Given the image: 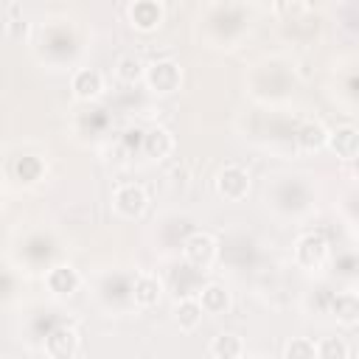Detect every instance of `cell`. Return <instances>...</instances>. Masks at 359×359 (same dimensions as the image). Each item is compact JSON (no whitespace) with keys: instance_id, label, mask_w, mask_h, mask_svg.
Returning a JSON list of instances; mask_svg holds the SVG:
<instances>
[{"instance_id":"16","label":"cell","mask_w":359,"mask_h":359,"mask_svg":"<svg viewBox=\"0 0 359 359\" xmlns=\"http://www.w3.org/2000/svg\"><path fill=\"white\" fill-rule=\"evenodd\" d=\"M331 311L337 317V323L342 325H356L359 323V297L353 292H339L331 303Z\"/></svg>"},{"instance_id":"13","label":"cell","mask_w":359,"mask_h":359,"mask_svg":"<svg viewBox=\"0 0 359 359\" xmlns=\"http://www.w3.org/2000/svg\"><path fill=\"white\" fill-rule=\"evenodd\" d=\"M196 300L202 306V314H224L230 309V303H233L224 283H208V286H202V292H199Z\"/></svg>"},{"instance_id":"14","label":"cell","mask_w":359,"mask_h":359,"mask_svg":"<svg viewBox=\"0 0 359 359\" xmlns=\"http://www.w3.org/2000/svg\"><path fill=\"white\" fill-rule=\"evenodd\" d=\"M208 351H210L213 359H238V356L244 353V342H241L238 334H233V331H222V334H216V337L210 339Z\"/></svg>"},{"instance_id":"19","label":"cell","mask_w":359,"mask_h":359,"mask_svg":"<svg viewBox=\"0 0 359 359\" xmlns=\"http://www.w3.org/2000/svg\"><path fill=\"white\" fill-rule=\"evenodd\" d=\"M283 359H317V342L309 337H292L286 342Z\"/></svg>"},{"instance_id":"8","label":"cell","mask_w":359,"mask_h":359,"mask_svg":"<svg viewBox=\"0 0 359 359\" xmlns=\"http://www.w3.org/2000/svg\"><path fill=\"white\" fill-rule=\"evenodd\" d=\"M325 146H331L337 151V157H342V160H356V154H359V132H356V126L353 123H342V126L331 129Z\"/></svg>"},{"instance_id":"3","label":"cell","mask_w":359,"mask_h":359,"mask_svg":"<svg viewBox=\"0 0 359 359\" xmlns=\"http://www.w3.org/2000/svg\"><path fill=\"white\" fill-rule=\"evenodd\" d=\"M112 208L118 216L123 219H137L143 216V210L149 208V196L143 191V185H135V182H126V185H118L112 191Z\"/></svg>"},{"instance_id":"15","label":"cell","mask_w":359,"mask_h":359,"mask_svg":"<svg viewBox=\"0 0 359 359\" xmlns=\"http://www.w3.org/2000/svg\"><path fill=\"white\" fill-rule=\"evenodd\" d=\"M294 140H297L300 149H306V151H317V149H323V146L328 143V129H325L320 121H306V123H300Z\"/></svg>"},{"instance_id":"10","label":"cell","mask_w":359,"mask_h":359,"mask_svg":"<svg viewBox=\"0 0 359 359\" xmlns=\"http://www.w3.org/2000/svg\"><path fill=\"white\" fill-rule=\"evenodd\" d=\"M160 294H163V283H160L157 275L140 272V275L135 278V286H132V300H135V306L151 309V306L160 303Z\"/></svg>"},{"instance_id":"9","label":"cell","mask_w":359,"mask_h":359,"mask_svg":"<svg viewBox=\"0 0 359 359\" xmlns=\"http://www.w3.org/2000/svg\"><path fill=\"white\" fill-rule=\"evenodd\" d=\"M45 283L53 294H73L79 286H81V275L79 269H73L70 264H56L48 269L45 275Z\"/></svg>"},{"instance_id":"7","label":"cell","mask_w":359,"mask_h":359,"mask_svg":"<svg viewBox=\"0 0 359 359\" xmlns=\"http://www.w3.org/2000/svg\"><path fill=\"white\" fill-rule=\"evenodd\" d=\"M70 90L79 101H93L104 93V76L93 67H79L70 79Z\"/></svg>"},{"instance_id":"4","label":"cell","mask_w":359,"mask_h":359,"mask_svg":"<svg viewBox=\"0 0 359 359\" xmlns=\"http://www.w3.org/2000/svg\"><path fill=\"white\" fill-rule=\"evenodd\" d=\"M328 258V241L323 233H303L294 241V261L303 269H320Z\"/></svg>"},{"instance_id":"2","label":"cell","mask_w":359,"mask_h":359,"mask_svg":"<svg viewBox=\"0 0 359 359\" xmlns=\"http://www.w3.org/2000/svg\"><path fill=\"white\" fill-rule=\"evenodd\" d=\"M219 255V247H216V238L208 233V230H194L185 236L182 241V258L194 266V269H208Z\"/></svg>"},{"instance_id":"11","label":"cell","mask_w":359,"mask_h":359,"mask_svg":"<svg viewBox=\"0 0 359 359\" xmlns=\"http://www.w3.org/2000/svg\"><path fill=\"white\" fill-rule=\"evenodd\" d=\"M129 20L137 31H151L163 20V6L154 3V0H137V3L129 6Z\"/></svg>"},{"instance_id":"21","label":"cell","mask_w":359,"mask_h":359,"mask_svg":"<svg viewBox=\"0 0 359 359\" xmlns=\"http://www.w3.org/2000/svg\"><path fill=\"white\" fill-rule=\"evenodd\" d=\"M6 31H8L11 36H22V34L28 31V22H25V20H20V17H14V20H8V22H6Z\"/></svg>"},{"instance_id":"12","label":"cell","mask_w":359,"mask_h":359,"mask_svg":"<svg viewBox=\"0 0 359 359\" xmlns=\"http://www.w3.org/2000/svg\"><path fill=\"white\" fill-rule=\"evenodd\" d=\"M143 151L146 157L151 160H163L174 151V135L165 129V126H151L146 135H143Z\"/></svg>"},{"instance_id":"18","label":"cell","mask_w":359,"mask_h":359,"mask_svg":"<svg viewBox=\"0 0 359 359\" xmlns=\"http://www.w3.org/2000/svg\"><path fill=\"white\" fill-rule=\"evenodd\" d=\"M174 320H177L180 328H185V331L196 328V325L202 323V306H199V300H196V297L180 300V303L174 306Z\"/></svg>"},{"instance_id":"5","label":"cell","mask_w":359,"mask_h":359,"mask_svg":"<svg viewBox=\"0 0 359 359\" xmlns=\"http://www.w3.org/2000/svg\"><path fill=\"white\" fill-rule=\"evenodd\" d=\"M247 191H250V174H247V168L230 163V165H224L216 174V194L219 196H224L230 202H238V199L247 196Z\"/></svg>"},{"instance_id":"6","label":"cell","mask_w":359,"mask_h":359,"mask_svg":"<svg viewBox=\"0 0 359 359\" xmlns=\"http://www.w3.org/2000/svg\"><path fill=\"white\" fill-rule=\"evenodd\" d=\"M76 353H79V334L70 325H59L45 337L48 359H76Z\"/></svg>"},{"instance_id":"1","label":"cell","mask_w":359,"mask_h":359,"mask_svg":"<svg viewBox=\"0 0 359 359\" xmlns=\"http://www.w3.org/2000/svg\"><path fill=\"white\" fill-rule=\"evenodd\" d=\"M143 79H146V84H149L151 93L168 95V93L180 90V84H182V67L174 59H157V62L146 65Z\"/></svg>"},{"instance_id":"20","label":"cell","mask_w":359,"mask_h":359,"mask_svg":"<svg viewBox=\"0 0 359 359\" xmlns=\"http://www.w3.org/2000/svg\"><path fill=\"white\" fill-rule=\"evenodd\" d=\"M317 359H348V342L342 337H325L317 342Z\"/></svg>"},{"instance_id":"17","label":"cell","mask_w":359,"mask_h":359,"mask_svg":"<svg viewBox=\"0 0 359 359\" xmlns=\"http://www.w3.org/2000/svg\"><path fill=\"white\" fill-rule=\"evenodd\" d=\"M143 73H146V65H143L140 56H135V53H123V56H118V62H115V79H118V81H123V84H135V81L143 79Z\"/></svg>"}]
</instances>
